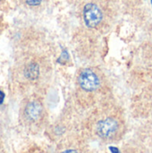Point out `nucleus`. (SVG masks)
<instances>
[{
  "label": "nucleus",
  "mask_w": 152,
  "mask_h": 153,
  "mask_svg": "<svg viewBox=\"0 0 152 153\" xmlns=\"http://www.w3.org/2000/svg\"><path fill=\"white\" fill-rule=\"evenodd\" d=\"M43 113V108L42 105L38 101H32L29 103L25 108V115L26 117L31 120V121H37L39 120Z\"/></svg>",
  "instance_id": "nucleus-4"
},
{
  "label": "nucleus",
  "mask_w": 152,
  "mask_h": 153,
  "mask_svg": "<svg viewBox=\"0 0 152 153\" xmlns=\"http://www.w3.org/2000/svg\"><path fill=\"white\" fill-rule=\"evenodd\" d=\"M111 150H112L113 153H118L117 150H116V149H115V148H111Z\"/></svg>",
  "instance_id": "nucleus-9"
},
{
  "label": "nucleus",
  "mask_w": 152,
  "mask_h": 153,
  "mask_svg": "<svg viewBox=\"0 0 152 153\" xmlns=\"http://www.w3.org/2000/svg\"><path fill=\"white\" fill-rule=\"evenodd\" d=\"M102 12L95 4H87L83 9V19L89 28L97 27L102 21Z\"/></svg>",
  "instance_id": "nucleus-2"
},
{
  "label": "nucleus",
  "mask_w": 152,
  "mask_h": 153,
  "mask_svg": "<svg viewBox=\"0 0 152 153\" xmlns=\"http://www.w3.org/2000/svg\"><path fill=\"white\" fill-rule=\"evenodd\" d=\"M117 130H118V123L116 119L112 117L102 119L99 121L96 126L97 134L103 139L111 138L112 136L115 135Z\"/></svg>",
  "instance_id": "nucleus-3"
},
{
  "label": "nucleus",
  "mask_w": 152,
  "mask_h": 153,
  "mask_svg": "<svg viewBox=\"0 0 152 153\" xmlns=\"http://www.w3.org/2000/svg\"><path fill=\"white\" fill-rule=\"evenodd\" d=\"M39 66L36 63H30L24 68V76L30 81H34L39 78Z\"/></svg>",
  "instance_id": "nucleus-5"
},
{
  "label": "nucleus",
  "mask_w": 152,
  "mask_h": 153,
  "mask_svg": "<svg viewBox=\"0 0 152 153\" xmlns=\"http://www.w3.org/2000/svg\"><path fill=\"white\" fill-rule=\"evenodd\" d=\"M25 1H26V3H27L28 4L32 5V6L39 5V4L42 2V0H25Z\"/></svg>",
  "instance_id": "nucleus-6"
},
{
  "label": "nucleus",
  "mask_w": 152,
  "mask_h": 153,
  "mask_svg": "<svg viewBox=\"0 0 152 153\" xmlns=\"http://www.w3.org/2000/svg\"><path fill=\"white\" fill-rule=\"evenodd\" d=\"M62 153H78L76 151H74V150H67V151H65V152H63Z\"/></svg>",
  "instance_id": "nucleus-8"
},
{
  "label": "nucleus",
  "mask_w": 152,
  "mask_h": 153,
  "mask_svg": "<svg viewBox=\"0 0 152 153\" xmlns=\"http://www.w3.org/2000/svg\"><path fill=\"white\" fill-rule=\"evenodd\" d=\"M4 99V92H3V91H0V104H2V103H3Z\"/></svg>",
  "instance_id": "nucleus-7"
},
{
  "label": "nucleus",
  "mask_w": 152,
  "mask_h": 153,
  "mask_svg": "<svg viewBox=\"0 0 152 153\" xmlns=\"http://www.w3.org/2000/svg\"><path fill=\"white\" fill-rule=\"evenodd\" d=\"M81 88L86 91H93L99 87L100 81L99 76L90 69H84L78 77Z\"/></svg>",
  "instance_id": "nucleus-1"
}]
</instances>
